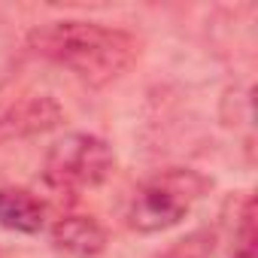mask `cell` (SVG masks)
Returning <instances> with one entry per match:
<instances>
[{"label":"cell","mask_w":258,"mask_h":258,"mask_svg":"<svg viewBox=\"0 0 258 258\" xmlns=\"http://www.w3.org/2000/svg\"><path fill=\"white\" fill-rule=\"evenodd\" d=\"M231 258H258L255 255V201L252 198L243 201V213L237 222V246H234Z\"/></svg>","instance_id":"ba28073f"},{"label":"cell","mask_w":258,"mask_h":258,"mask_svg":"<svg viewBox=\"0 0 258 258\" xmlns=\"http://www.w3.org/2000/svg\"><path fill=\"white\" fill-rule=\"evenodd\" d=\"M58 121H61V109H58V103L52 97H31V100L19 103L0 124H4L10 134L28 137V134L49 131V127H55Z\"/></svg>","instance_id":"8992f818"},{"label":"cell","mask_w":258,"mask_h":258,"mask_svg":"<svg viewBox=\"0 0 258 258\" xmlns=\"http://www.w3.org/2000/svg\"><path fill=\"white\" fill-rule=\"evenodd\" d=\"M52 246L70 258H94L106 249V231L91 216H61L52 225Z\"/></svg>","instance_id":"277c9868"},{"label":"cell","mask_w":258,"mask_h":258,"mask_svg":"<svg viewBox=\"0 0 258 258\" xmlns=\"http://www.w3.org/2000/svg\"><path fill=\"white\" fill-rule=\"evenodd\" d=\"M213 252H216V231L198 228V231L179 237L176 243H170L167 249L155 252L152 258H213Z\"/></svg>","instance_id":"52a82bcc"},{"label":"cell","mask_w":258,"mask_h":258,"mask_svg":"<svg viewBox=\"0 0 258 258\" xmlns=\"http://www.w3.org/2000/svg\"><path fill=\"white\" fill-rule=\"evenodd\" d=\"M31 49L88 85H106L118 79L140 55V43L121 31L97 22H49L31 31Z\"/></svg>","instance_id":"6da1fadb"},{"label":"cell","mask_w":258,"mask_h":258,"mask_svg":"<svg viewBox=\"0 0 258 258\" xmlns=\"http://www.w3.org/2000/svg\"><path fill=\"white\" fill-rule=\"evenodd\" d=\"M210 179L201 176L198 170H182V167H173V170H164L158 173L155 179H149L134 204H131V228L143 231V234H155V231H167L173 228L188 210L195 201H201L207 191H210Z\"/></svg>","instance_id":"7a4b0ae2"},{"label":"cell","mask_w":258,"mask_h":258,"mask_svg":"<svg viewBox=\"0 0 258 258\" xmlns=\"http://www.w3.org/2000/svg\"><path fill=\"white\" fill-rule=\"evenodd\" d=\"M0 225L19 234H37L46 225V204L28 188L7 185L0 188Z\"/></svg>","instance_id":"5b68a950"},{"label":"cell","mask_w":258,"mask_h":258,"mask_svg":"<svg viewBox=\"0 0 258 258\" xmlns=\"http://www.w3.org/2000/svg\"><path fill=\"white\" fill-rule=\"evenodd\" d=\"M112 149L94 134H64L46 152V182L64 195L103 185L112 176Z\"/></svg>","instance_id":"3957f363"}]
</instances>
